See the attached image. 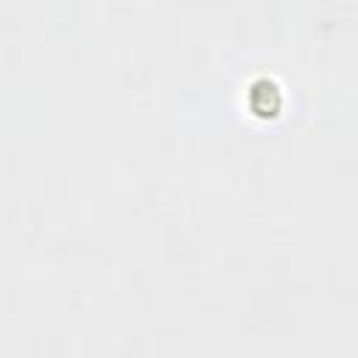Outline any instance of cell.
Instances as JSON below:
<instances>
[{"label": "cell", "instance_id": "6da1fadb", "mask_svg": "<svg viewBox=\"0 0 358 358\" xmlns=\"http://www.w3.org/2000/svg\"><path fill=\"white\" fill-rule=\"evenodd\" d=\"M252 106L260 112V115H271L277 106H280V101H277V90L268 84V87H255V92H252Z\"/></svg>", "mask_w": 358, "mask_h": 358}]
</instances>
